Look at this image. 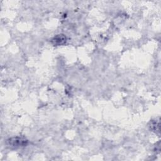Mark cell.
Wrapping results in <instances>:
<instances>
[{"mask_svg":"<svg viewBox=\"0 0 161 161\" xmlns=\"http://www.w3.org/2000/svg\"><path fill=\"white\" fill-rule=\"evenodd\" d=\"M8 143L9 145L11 147L18 148L26 146L28 143V140L26 138L21 136H16L9 138L8 140Z\"/></svg>","mask_w":161,"mask_h":161,"instance_id":"cell-1","label":"cell"},{"mask_svg":"<svg viewBox=\"0 0 161 161\" xmlns=\"http://www.w3.org/2000/svg\"><path fill=\"white\" fill-rule=\"evenodd\" d=\"M67 41L66 36L63 34H59L55 36L52 40V43L55 46H60L65 43Z\"/></svg>","mask_w":161,"mask_h":161,"instance_id":"cell-2","label":"cell"},{"mask_svg":"<svg viewBox=\"0 0 161 161\" xmlns=\"http://www.w3.org/2000/svg\"><path fill=\"white\" fill-rule=\"evenodd\" d=\"M152 129H153L154 131H159V123H153L152 124Z\"/></svg>","mask_w":161,"mask_h":161,"instance_id":"cell-3","label":"cell"}]
</instances>
